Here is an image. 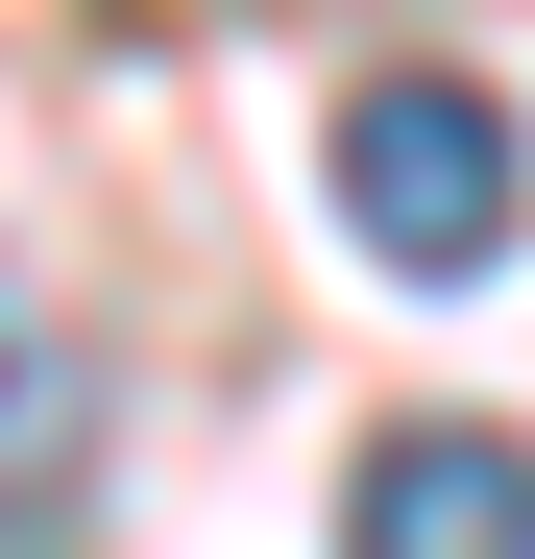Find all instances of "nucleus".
<instances>
[{"mask_svg":"<svg viewBox=\"0 0 535 559\" xmlns=\"http://www.w3.org/2000/svg\"><path fill=\"white\" fill-rule=\"evenodd\" d=\"M341 559H535V438L511 414H414L341 462Z\"/></svg>","mask_w":535,"mask_h":559,"instance_id":"f03ea898","label":"nucleus"},{"mask_svg":"<svg viewBox=\"0 0 535 559\" xmlns=\"http://www.w3.org/2000/svg\"><path fill=\"white\" fill-rule=\"evenodd\" d=\"M98 535V390H73V317L0 267V559H73Z\"/></svg>","mask_w":535,"mask_h":559,"instance_id":"7ed1b4c3","label":"nucleus"},{"mask_svg":"<svg viewBox=\"0 0 535 559\" xmlns=\"http://www.w3.org/2000/svg\"><path fill=\"white\" fill-rule=\"evenodd\" d=\"M511 195H535V146H511L487 73H366V98H341V243H366V267L487 293V267H511Z\"/></svg>","mask_w":535,"mask_h":559,"instance_id":"f257e3e1","label":"nucleus"}]
</instances>
